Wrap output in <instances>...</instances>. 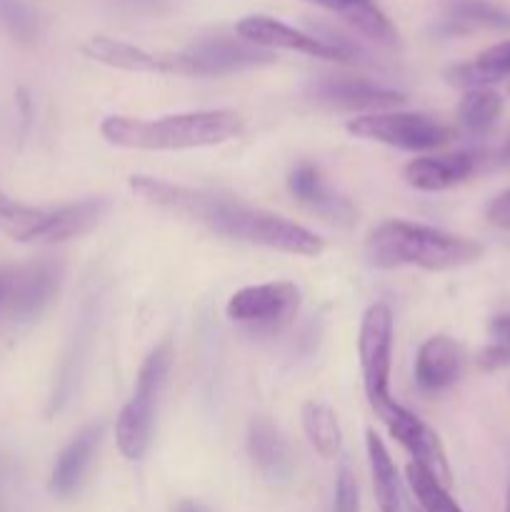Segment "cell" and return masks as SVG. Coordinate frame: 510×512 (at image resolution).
<instances>
[{
	"mask_svg": "<svg viewBox=\"0 0 510 512\" xmlns=\"http://www.w3.org/2000/svg\"><path fill=\"white\" fill-rule=\"evenodd\" d=\"M300 418H303L305 438L313 445L315 453H320L323 458H335L343 448V430H340L333 410L318 400H308L300 410Z\"/></svg>",
	"mask_w": 510,
	"mask_h": 512,
	"instance_id": "cell-24",
	"label": "cell"
},
{
	"mask_svg": "<svg viewBox=\"0 0 510 512\" xmlns=\"http://www.w3.org/2000/svg\"><path fill=\"white\" fill-rule=\"evenodd\" d=\"M485 218H488V223L495 225V228L510 230V188L490 200L488 208H485Z\"/></svg>",
	"mask_w": 510,
	"mask_h": 512,
	"instance_id": "cell-29",
	"label": "cell"
},
{
	"mask_svg": "<svg viewBox=\"0 0 510 512\" xmlns=\"http://www.w3.org/2000/svg\"><path fill=\"white\" fill-rule=\"evenodd\" d=\"M50 215H53V208L18 203L0 190V230L18 243H38Z\"/></svg>",
	"mask_w": 510,
	"mask_h": 512,
	"instance_id": "cell-23",
	"label": "cell"
},
{
	"mask_svg": "<svg viewBox=\"0 0 510 512\" xmlns=\"http://www.w3.org/2000/svg\"><path fill=\"white\" fill-rule=\"evenodd\" d=\"M175 512H205V510L200 508V505H195V503H190V500H185V503L178 505V510H175Z\"/></svg>",
	"mask_w": 510,
	"mask_h": 512,
	"instance_id": "cell-33",
	"label": "cell"
},
{
	"mask_svg": "<svg viewBox=\"0 0 510 512\" xmlns=\"http://www.w3.org/2000/svg\"><path fill=\"white\" fill-rule=\"evenodd\" d=\"M485 248L478 240L445 233L430 225L408 220H385L370 230L365 255L375 268H403L415 265L423 270H453L483 258Z\"/></svg>",
	"mask_w": 510,
	"mask_h": 512,
	"instance_id": "cell-3",
	"label": "cell"
},
{
	"mask_svg": "<svg viewBox=\"0 0 510 512\" xmlns=\"http://www.w3.org/2000/svg\"><path fill=\"white\" fill-rule=\"evenodd\" d=\"M373 410L378 413V418L383 420L385 428L390 430L395 440L403 445L410 453L415 465L428 470L435 480L450 488L453 483V475H450L448 458H445V448L440 443L438 433H435L430 425H425L418 415L410 413L408 408L395 403L393 398H385L380 403H373Z\"/></svg>",
	"mask_w": 510,
	"mask_h": 512,
	"instance_id": "cell-6",
	"label": "cell"
},
{
	"mask_svg": "<svg viewBox=\"0 0 510 512\" xmlns=\"http://www.w3.org/2000/svg\"><path fill=\"white\" fill-rule=\"evenodd\" d=\"M360 510V493L355 475L350 473L348 465H343L335 480V495H333V512H358Z\"/></svg>",
	"mask_w": 510,
	"mask_h": 512,
	"instance_id": "cell-28",
	"label": "cell"
},
{
	"mask_svg": "<svg viewBox=\"0 0 510 512\" xmlns=\"http://www.w3.org/2000/svg\"><path fill=\"white\" fill-rule=\"evenodd\" d=\"M235 33L245 43L263 50H295V53L310 55V58L335 60V63H348V60H353V50L345 43L315 38V35L303 33V30L293 28L288 23H280L275 18H268V15H248V18H243L235 25Z\"/></svg>",
	"mask_w": 510,
	"mask_h": 512,
	"instance_id": "cell-8",
	"label": "cell"
},
{
	"mask_svg": "<svg viewBox=\"0 0 510 512\" xmlns=\"http://www.w3.org/2000/svg\"><path fill=\"white\" fill-rule=\"evenodd\" d=\"M170 363H173V345L170 340H163L150 350L145 363L140 365L133 398L120 410L118 423H115V440L123 458L140 460L148 453L150 438H153L155 403L170 373Z\"/></svg>",
	"mask_w": 510,
	"mask_h": 512,
	"instance_id": "cell-4",
	"label": "cell"
},
{
	"mask_svg": "<svg viewBox=\"0 0 510 512\" xmlns=\"http://www.w3.org/2000/svg\"><path fill=\"white\" fill-rule=\"evenodd\" d=\"M508 90H510V88H508Z\"/></svg>",
	"mask_w": 510,
	"mask_h": 512,
	"instance_id": "cell-35",
	"label": "cell"
},
{
	"mask_svg": "<svg viewBox=\"0 0 510 512\" xmlns=\"http://www.w3.org/2000/svg\"><path fill=\"white\" fill-rule=\"evenodd\" d=\"M100 440H103V425H90L75 440H70L68 448L58 455L55 460L53 475H50V490L60 498H68L78 490L83 483V475L88 470L90 460H93L95 450H98Z\"/></svg>",
	"mask_w": 510,
	"mask_h": 512,
	"instance_id": "cell-17",
	"label": "cell"
},
{
	"mask_svg": "<svg viewBox=\"0 0 510 512\" xmlns=\"http://www.w3.org/2000/svg\"><path fill=\"white\" fill-rule=\"evenodd\" d=\"M185 218L208 225L213 233L225 235V238L263 245V248L280 250V253L315 258L325 250V240L313 230L303 228L283 215L250 208V205L208 193V190H193Z\"/></svg>",
	"mask_w": 510,
	"mask_h": 512,
	"instance_id": "cell-1",
	"label": "cell"
},
{
	"mask_svg": "<svg viewBox=\"0 0 510 512\" xmlns=\"http://www.w3.org/2000/svg\"><path fill=\"white\" fill-rule=\"evenodd\" d=\"M365 448H368V465L370 478H373L375 503L380 512H403V495H400L398 470H395L393 458L383 440L368 430L365 433Z\"/></svg>",
	"mask_w": 510,
	"mask_h": 512,
	"instance_id": "cell-22",
	"label": "cell"
},
{
	"mask_svg": "<svg viewBox=\"0 0 510 512\" xmlns=\"http://www.w3.org/2000/svg\"><path fill=\"white\" fill-rule=\"evenodd\" d=\"M300 290L295 283H263L248 285L233 293L228 300V318L250 328H275L285 323L298 310Z\"/></svg>",
	"mask_w": 510,
	"mask_h": 512,
	"instance_id": "cell-9",
	"label": "cell"
},
{
	"mask_svg": "<svg viewBox=\"0 0 510 512\" xmlns=\"http://www.w3.org/2000/svg\"><path fill=\"white\" fill-rule=\"evenodd\" d=\"M63 278V265L55 260H38V263L18 265L15 268L13 303H10L8 318L30 320L38 318L50 300L55 298Z\"/></svg>",
	"mask_w": 510,
	"mask_h": 512,
	"instance_id": "cell-13",
	"label": "cell"
},
{
	"mask_svg": "<svg viewBox=\"0 0 510 512\" xmlns=\"http://www.w3.org/2000/svg\"><path fill=\"white\" fill-rule=\"evenodd\" d=\"M15 268L18 265H0V318L10 315V303H13V285Z\"/></svg>",
	"mask_w": 510,
	"mask_h": 512,
	"instance_id": "cell-30",
	"label": "cell"
},
{
	"mask_svg": "<svg viewBox=\"0 0 510 512\" xmlns=\"http://www.w3.org/2000/svg\"><path fill=\"white\" fill-rule=\"evenodd\" d=\"M185 75H225L255 65L273 63V53L245 40H203L183 53Z\"/></svg>",
	"mask_w": 510,
	"mask_h": 512,
	"instance_id": "cell-11",
	"label": "cell"
},
{
	"mask_svg": "<svg viewBox=\"0 0 510 512\" xmlns=\"http://www.w3.org/2000/svg\"><path fill=\"white\" fill-rule=\"evenodd\" d=\"M80 50H83L85 58L110 65V68L133 70V73L185 75L183 53H150V50L140 48V45L108 38V35H93V38L85 40Z\"/></svg>",
	"mask_w": 510,
	"mask_h": 512,
	"instance_id": "cell-10",
	"label": "cell"
},
{
	"mask_svg": "<svg viewBox=\"0 0 510 512\" xmlns=\"http://www.w3.org/2000/svg\"><path fill=\"white\" fill-rule=\"evenodd\" d=\"M503 113V98L490 88H475L460 98L458 123L465 133L485 135Z\"/></svg>",
	"mask_w": 510,
	"mask_h": 512,
	"instance_id": "cell-25",
	"label": "cell"
},
{
	"mask_svg": "<svg viewBox=\"0 0 510 512\" xmlns=\"http://www.w3.org/2000/svg\"><path fill=\"white\" fill-rule=\"evenodd\" d=\"M360 370L370 405L390 398V363H393V313L385 303H373L360 320Z\"/></svg>",
	"mask_w": 510,
	"mask_h": 512,
	"instance_id": "cell-7",
	"label": "cell"
},
{
	"mask_svg": "<svg viewBox=\"0 0 510 512\" xmlns=\"http://www.w3.org/2000/svg\"><path fill=\"white\" fill-rule=\"evenodd\" d=\"M248 455L268 480H285L293 470L290 448L280 430L268 418H253L248 423Z\"/></svg>",
	"mask_w": 510,
	"mask_h": 512,
	"instance_id": "cell-19",
	"label": "cell"
},
{
	"mask_svg": "<svg viewBox=\"0 0 510 512\" xmlns=\"http://www.w3.org/2000/svg\"><path fill=\"white\" fill-rule=\"evenodd\" d=\"M463 348L448 335H433L425 340L415 358V383L423 393H440L463 375Z\"/></svg>",
	"mask_w": 510,
	"mask_h": 512,
	"instance_id": "cell-14",
	"label": "cell"
},
{
	"mask_svg": "<svg viewBox=\"0 0 510 512\" xmlns=\"http://www.w3.org/2000/svg\"><path fill=\"white\" fill-rule=\"evenodd\" d=\"M475 173V158L470 153L428 155L415 158L405 165V183L423 193H440L453 185L465 183Z\"/></svg>",
	"mask_w": 510,
	"mask_h": 512,
	"instance_id": "cell-15",
	"label": "cell"
},
{
	"mask_svg": "<svg viewBox=\"0 0 510 512\" xmlns=\"http://www.w3.org/2000/svg\"><path fill=\"white\" fill-rule=\"evenodd\" d=\"M445 78H448V83L465 90L490 88V85L510 78V40L490 45L488 50L475 55L468 63L453 65V68L445 73Z\"/></svg>",
	"mask_w": 510,
	"mask_h": 512,
	"instance_id": "cell-20",
	"label": "cell"
},
{
	"mask_svg": "<svg viewBox=\"0 0 510 512\" xmlns=\"http://www.w3.org/2000/svg\"><path fill=\"white\" fill-rule=\"evenodd\" d=\"M345 130H348L353 138L375 140V143L410 150V153L440 148L450 135V130L445 128L440 120L430 118V115L390 113V110L358 115V118L345 123Z\"/></svg>",
	"mask_w": 510,
	"mask_h": 512,
	"instance_id": "cell-5",
	"label": "cell"
},
{
	"mask_svg": "<svg viewBox=\"0 0 510 512\" xmlns=\"http://www.w3.org/2000/svg\"><path fill=\"white\" fill-rule=\"evenodd\" d=\"M288 190L293 193L295 200L303 205H310L318 213L328 215L333 220L350 218V205L343 198H335L328 190V185L320 178L318 168L310 163H300L290 170L288 175Z\"/></svg>",
	"mask_w": 510,
	"mask_h": 512,
	"instance_id": "cell-21",
	"label": "cell"
},
{
	"mask_svg": "<svg viewBox=\"0 0 510 512\" xmlns=\"http://www.w3.org/2000/svg\"><path fill=\"white\" fill-rule=\"evenodd\" d=\"M405 478H408L410 490H413L423 512H463V508L450 498L448 488L420 465L410 463L405 470Z\"/></svg>",
	"mask_w": 510,
	"mask_h": 512,
	"instance_id": "cell-26",
	"label": "cell"
},
{
	"mask_svg": "<svg viewBox=\"0 0 510 512\" xmlns=\"http://www.w3.org/2000/svg\"><path fill=\"white\" fill-rule=\"evenodd\" d=\"M505 512H510V485H508V495H505Z\"/></svg>",
	"mask_w": 510,
	"mask_h": 512,
	"instance_id": "cell-34",
	"label": "cell"
},
{
	"mask_svg": "<svg viewBox=\"0 0 510 512\" xmlns=\"http://www.w3.org/2000/svg\"><path fill=\"white\" fill-rule=\"evenodd\" d=\"M108 213H110L108 198H85V200H78V203L60 205V208H53V215H50L48 225H45V230L40 233L38 243L55 245V243H65V240L80 238V235L98 228Z\"/></svg>",
	"mask_w": 510,
	"mask_h": 512,
	"instance_id": "cell-16",
	"label": "cell"
},
{
	"mask_svg": "<svg viewBox=\"0 0 510 512\" xmlns=\"http://www.w3.org/2000/svg\"><path fill=\"white\" fill-rule=\"evenodd\" d=\"M313 95L318 103L328 105L335 110H350V113H383L403 105L405 95L398 90L383 88L370 80L360 78H328L320 80L313 88Z\"/></svg>",
	"mask_w": 510,
	"mask_h": 512,
	"instance_id": "cell-12",
	"label": "cell"
},
{
	"mask_svg": "<svg viewBox=\"0 0 510 512\" xmlns=\"http://www.w3.org/2000/svg\"><path fill=\"white\" fill-rule=\"evenodd\" d=\"M243 125L240 113L228 108L163 115L155 120L108 115L100 123V135L110 145L128 150H193L228 143L243 133Z\"/></svg>",
	"mask_w": 510,
	"mask_h": 512,
	"instance_id": "cell-2",
	"label": "cell"
},
{
	"mask_svg": "<svg viewBox=\"0 0 510 512\" xmlns=\"http://www.w3.org/2000/svg\"><path fill=\"white\" fill-rule=\"evenodd\" d=\"M490 335H493V343L510 350V313L498 315V318L490 323Z\"/></svg>",
	"mask_w": 510,
	"mask_h": 512,
	"instance_id": "cell-31",
	"label": "cell"
},
{
	"mask_svg": "<svg viewBox=\"0 0 510 512\" xmlns=\"http://www.w3.org/2000/svg\"><path fill=\"white\" fill-rule=\"evenodd\" d=\"M440 30L445 35H465L473 30H510V10L493 0H445Z\"/></svg>",
	"mask_w": 510,
	"mask_h": 512,
	"instance_id": "cell-18",
	"label": "cell"
},
{
	"mask_svg": "<svg viewBox=\"0 0 510 512\" xmlns=\"http://www.w3.org/2000/svg\"><path fill=\"white\" fill-rule=\"evenodd\" d=\"M0 23L20 43H30L35 33H38L33 10L25 3H20V0H0Z\"/></svg>",
	"mask_w": 510,
	"mask_h": 512,
	"instance_id": "cell-27",
	"label": "cell"
},
{
	"mask_svg": "<svg viewBox=\"0 0 510 512\" xmlns=\"http://www.w3.org/2000/svg\"><path fill=\"white\" fill-rule=\"evenodd\" d=\"M308 3L320 5V8L335 10V13H338V15H343V18H348V15L353 13L355 8H358V5L370 3V0H308Z\"/></svg>",
	"mask_w": 510,
	"mask_h": 512,
	"instance_id": "cell-32",
	"label": "cell"
}]
</instances>
